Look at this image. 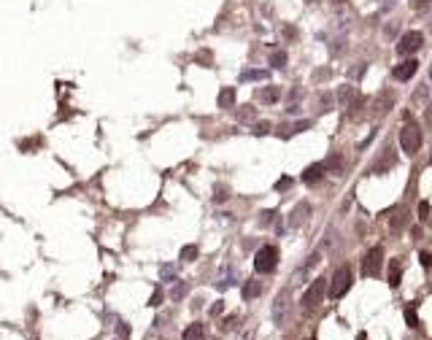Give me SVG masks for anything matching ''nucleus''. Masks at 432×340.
I'll return each mask as SVG.
<instances>
[{
	"instance_id": "nucleus-24",
	"label": "nucleus",
	"mask_w": 432,
	"mask_h": 340,
	"mask_svg": "<svg viewBox=\"0 0 432 340\" xmlns=\"http://www.w3.org/2000/svg\"><path fill=\"white\" fill-rule=\"evenodd\" d=\"M159 273H162V281H176V270H173L170 264H165V267L159 270Z\"/></svg>"
},
{
	"instance_id": "nucleus-12",
	"label": "nucleus",
	"mask_w": 432,
	"mask_h": 340,
	"mask_svg": "<svg viewBox=\"0 0 432 340\" xmlns=\"http://www.w3.org/2000/svg\"><path fill=\"white\" fill-rule=\"evenodd\" d=\"M216 106L219 108H235V86H224L222 92H219V97H216Z\"/></svg>"
},
{
	"instance_id": "nucleus-14",
	"label": "nucleus",
	"mask_w": 432,
	"mask_h": 340,
	"mask_svg": "<svg viewBox=\"0 0 432 340\" xmlns=\"http://www.w3.org/2000/svg\"><path fill=\"white\" fill-rule=\"evenodd\" d=\"M184 340H203L205 338V324H200V321H195V324H189L187 330H184Z\"/></svg>"
},
{
	"instance_id": "nucleus-30",
	"label": "nucleus",
	"mask_w": 432,
	"mask_h": 340,
	"mask_svg": "<svg viewBox=\"0 0 432 340\" xmlns=\"http://www.w3.org/2000/svg\"><path fill=\"white\" fill-rule=\"evenodd\" d=\"M419 262H422V267H432V254L430 251H422V254H419Z\"/></svg>"
},
{
	"instance_id": "nucleus-19",
	"label": "nucleus",
	"mask_w": 432,
	"mask_h": 340,
	"mask_svg": "<svg viewBox=\"0 0 432 340\" xmlns=\"http://www.w3.org/2000/svg\"><path fill=\"white\" fill-rule=\"evenodd\" d=\"M270 73L268 71H243L240 73V81H262V78H268Z\"/></svg>"
},
{
	"instance_id": "nucleus-38",
	"label": "nucleus",
	"mask_w": 432,
	"mask_h": 340,
	"mask_svg": "<svg viewBox=\"0 0 432 340\" xmlns=\"http://www.w3.org/2000/svg\"><path fill=\"white\" fill-rule=\"evenodd\" d=\"M424 122H427V124H430V127H432V106L427 108V111H424Z\"/></svg>"
},
{
	"instance_id": "nucleus-35",
	"label": "nucleus",
	"mask_w": 432,
	"mask_h": 340,
	"mask_svg": "<svg viewBox=\"0 0 432 340\" xmlns=\"http://www.w3.org/2000/svg\"><path fill=\"white\" fill-rule=\"evenodd\" d=\"M233 327H235V316H230V319L222 321V330H233Z\"/></svg>"
},
{
	"instance_id": "nucleus-32",
	"label": "nucleus",
	"mask_w": 432,
	"mask_h": 340,
	"mask_svg": "<svg viewBox=\"0 0 432 340\" xmlns=\"http://www.w3.org/2000/svg\"><path fill=\"white\" fill-rule=\"evenodd\" d=\"M268 132H270V124L268 122H259L257 127H254V135H268Z\"/></svg>"
},
{
	"instance_id": "nucleus-29",
	"label": "nucleus",
	"mask_w": 432,
	"mask_h": 340,
	"mask_svg": "<svg viewBox=\"0 0 432 340\" xmlns=\"http://www.w3.org/2000/svg\"><path fill=\"white\" fill-rule=\"evenodd\" d=\"M419 219H422V222L430 219V203H419Z\"/></svg>"
},
{
	"instance_id": "nucleus-5",
	"label": "nucleus",
	"mask_w": 432,
	"mask_h": 340,
	"mask_svg": "<svg viewBox=\"0 0 432 340\" xmlns=\"http://www.w3.org/2000/svg\"><path fill=\"white\" fill-rule=\"evenodd\" d=\"M381 264H384V249L381 246H373L370 251L362 259V275L365 278H373V275L381 273Z\"/></svg>"
},
{
	"instance_id": "nucleus-42",
	"label": "nucleus",
	"mask_w": 432,
	"mask_h": 340,
	"mask_svg": "<svg viewBox=\"0 0 432 340\" xmlns=\"http://www.w3.org/2000/svg\"><path fill=\"white\" fill-rule=\"evenodd\" d=\"M332 3H343V0H332Z\"/></svg>"
},
{
	"instance_id": "nucleus-22",
	"label": "nucleus",
	"mask_w": 432,
	"mask_h": 340,
	"mask_svg": "<svg viewBox=\"0 0 432 340\" xmlns=\"http://www.w3.org/2000/svg\"><path fill=\"white\" fill-rule=\"evenodd\" d=\"M238 119H240V122H251V119H257V111L251 106H243L238 111Z\"/></svg>"
},
{
	"instance_id": "nucleus-10",
	"label": "nucleus",
	"mask_w": 432,
	"mask_h": 340,
	"mask_svg": "<svg viewBox=\"0 0 432 340\" xmlns=\"http://www.w3.org/2000/svg\"><path fill=\"white\" fill-rule=\"evenodd\" d=\"M327 173L324 168V162H314V165H308V168L303 170V181L305 184H316V181H321V176Z\"/></svg>"
},
{
	"instance_id": "nucleus-6",
	"label": "nucleus",
	"mask_w": 432,
	"mask_h": 340,
	"mask_svg": "<svg viewBox=\"0 0 432 340\" xmlns=\"http://www.w3.org/2000/svg\"><path fill=\"white\" fill-rule=\"evenodd\" d=\"M270 316H273V324L275 327H284L286 319H289V292H278V297H275L273 302V310H270Z\"/></svg>"
},
{
	"instance_id": "nucleus-20",
	"label": "nucleus",
	"mask_w": 432,
	"mask_h": 340,
	"mask_svg": "<svg viewBox=\"0 0 432 340\" xmlns=\"http://www.w3.org/2000/svg\"><path fill=\"white\" fill-rule=\"evenodd\" d=\"M270 65H273V68H284L286 65V51L284 49L273 51V54H270Z\"/></svg>"
},
{
	"instance_id": "nucleus-18",
	"label": "nucleus",
	"mask_w": 432,
	"mask_h": 340,
	"mask_svg": "<svg viewBox=\"0 0 432 340\" xmlns=\"http://www.w3.org/2000/svg\"><path fill=\"white\" fill-rule=\"evenodd\" d=\"M354 97H356V89H354V86H351V84L341 86V92H338V100H341L343 106H349V103L354 100Z\"/></svg>"
},
{
	"instance_id": "nucleus-7",
	"label": "nucleus",
	"mask_w": 432,
	"mask_h": 340,
	"mask_svg": "<svg viewBox=\"0 0 432 340\" xmlns=\"http://www.w3.org/2000/svg\"><path fill=\"white\" fill-rule=\"evenodd\" d=\"M397 165V151L392 146H387L381 151V157L376 159V162L370 165V176H384V173H389L392 168Z\"/></svg>"
},
{
	"instance_id": "nucleus-3",
	"label": "nucleus",
	"mask_w": 432,
	"mask_h": 340,
	"mask_svg": "<svg viewBox=\"0 0 432 340\" xmlns=\"http://www.w3.org/2000/svg\"><path fill=\"white\" fill-rule=\"evenodd\" d=\"M278 264V249L275 246H262L254 254V270L257 273H273Z\"/></svg>"
},
{
	"instance_id": "nucleus-13",
	"label": "nucleus",
	"mask_w": 432,
	"mask_h": 340,
	"mask_svg": "<svg viewBox=\"0 0 432 340\" xmlns=\"http://www.w3.org/2000/svg\"><path fill=\"white\" fill-rule=\"evenodd\" d=\"M308 213H311V205L308 203H300L295 211H292V216H289V227H300L305 219H308Z\"/></svg>"
},
{
	"instance_id": "nucleus-2",
	"label": "nucleus",
	"mask_w": 432,
	"mask_h": 340,
	"mask_svg": "<svg viewBox=\"0 0 432 340\" xmlns=\"http://www.w3.org/2000/svg\"><path fill=\"white\" fill-rule=\"evenodd\" d=\"M351 284H354V275H351V267H349V264L338 267V270H335V275H332V281H330V297H332V300L343 297L346 292L351 289Z\"/></svg>"
},
{
	"instance_id": "nucleus-36",
	"label": "nucleus",
	"mask_w": 432,
	"mask_h": 340,
	"mask_svg": "<svg viewBox=\"0 0 432 340\" xmlns=\"http://www.w3.org/2000/svg\"><path fill=\"white\" fill-rule=\"evenodd\" d=\"M117 335L127 338V335H130V327H127V324H119V327H117Z\"/></svg>"
},
{
	"instance_id": "nucleus-17",
	"label": "nucleus",
	"mask_w": 432,
	"mask_h": 340,
	"mask_svg": "<svg viewBox=\"0 0 432 340\" xmlns=\"http://www.w3.org/2000/svg\"><path fill=\"white\" fill-rule=\"evenodd\" d=\"M405 324L411 327V330H419V313H416V305H408L405 308Z\"/></svg>"
},
{
	"instance_id": "nucleus-37",
	"label": "nucleus",
	"mask_w": 432,
	"mask_h": 340,
	"mask_svg": "<svg viewBox=\"0 0 432 340\" xmlns=\"http://www.w3.org/2000/svg\"><path fill=\"white\" fill-rule=\"evenodd\" d=\"M222 310H224L222 300H219V302H214V305H211V313H214V316H219V313H222Z\"/></svg>"
},
{
	"instance_id": "nucleus-41",
	"label": "nucleus",
	"mask_w": 432,
	"mask_h": 340,
	"mask_svg": "<svg viewBox=\"0 0 432 340\" xmlns=\"http://www.w3.org/2000/svg\"><path fill=\"white\" fill-rule=\"evenodd\" d=\"M430 165H432V151H430Z\"/></svg>"
},
{
	"instance_id": "nucleus-16",
	"label": "nucleus",
	"mask_w": 432,
	"mask_h": 340,
	"mask_svg": "<svg viewBox=\"0 0 432 340\" xmlns=\"http://www.w3.org/2000/svg\"><path fill=\"white\" fill-rule=\"evenodd\" d=\"M262 295V284L259 281H249V284L243 286V300H254Z\"/></svg>"
},
{
	"instance_id": "nucleus-43",
	"label": "nucleus",
	"mask_w": 432,
	"mask_h": 340,
	"mask_svg": "<svg viewBox=\"0 0 432 340\" xmlns=\"http://www.w3.org/2000/svg\"><path fill=\"white\" fill-rule=\"evenodd\" d=\"M311 340H314V338H311Z\"/></svg>"
},
{
	"instance_id": "nucleus-31",
	"label": "nucleus",
	"mask_w": 432,
	"mask_h": 340,
	"mask_svg": "<svg viewBox=\"0 0 432 340\" xmlns=\"http://www.w3.org/2000/svg\"><path fill=\"white\" fill-rule=\"evenodd\" d=\"M227 197H230V192H227L224 187H219V189H216V194H214V200H216V203H224Z\"/></svg>"
},
{
	"instance_id": "nucleus-1",
	"label": "nucleus",
	"mask_w": 432,
	"mask_h": 340,
	"mask_svg": "<svg viewBox=\"0 0 432 340\" xmlns=\"http://www.w3.org/2000/svg\"><path fill=\"white\" fill-rule=\"evenodd\" d=\"M400 146H402V151H405L408 157H413V154L422 149V130H419L413 122L402 124V130H400Z\"/></svg>"
},
{
	"instance_id": "nucleus-40",
	"label": "nucleus",
	"mask_w": 432,
	"mask_h": 340,
	"mask_svg": "<svg viewBox=\"0 0 432 340\" xmlns=\"http://www.w3.org/2000/svg\"><path fill=\"white\" fill-rule=\"evenodd\" d=\"M430 81H432V68H430Z\"/></svg>"
},
{
	"instance_id": "nucleus-33",
	"label": "nucleus",
	"mask_w": 432,
	"mask_h": 340,
	"mask_svg": "<svg viewBox=\"0 0 432 340\" xmlns=\"http://www.w3.org/2000/svg\"><path fill=\"white\" fill-rule=\"evenodd\" d=\"M273 216H275V211H265L262 219H259V224H270V222H273Z\"/></svg>"
},
{
	"instance_id": "nucleus-21",
	"label": "nucleus",
	"mask_w": 432,
	"mask_h": 340,
	"mask_svg": "<svg viewBox=\"0 0 432 340\" xmlns=\"http://www.w3.org/2000/svg\"><path fill=\"white\" fill-rule=\"evenodd\" d=\"M197 254H200L197 246H184V249H181V259H184V262H195Z\"/></svg>"
},
{
	"instance_id": "nucleus-27",
	"label": "nucleus",
	"mask_w": 432,
	"mask_h": 340,
	"mask_svg": "<svg viewBox=\"0 0 432 340\" xmlns=\"http://www.w3.org/2000/svg\"><path fill=\"white\" fill-rule=\"evenodd\" d=\"M292 187V178L289 176H284V178H278V181H275V189H278V192H284V189H289Z\"/></svg>"
},
{
	"instance_id": "nucleus-28",
	"label": "nucleus",
	"mask_w": 432,
	"mask_h": 340,
	"mask_svg": "<svg viewBox=\"0 0 432 340\" xmlns=\"http://www.w3.org/2000/svg\"><path fill=\"white\" fill-rule=\"evenodd\" d=\"M324 168H332V170H341L343 168V162H341V157H330L324 162Z\"/></svg>"
},
{
	"instance_id": "nucleus-34",
	"label": "nucleus",
	"mask_w": 432,
	"mask_h": 340,
	"mask_svg": "<svg viewBox=\"0 0 432 340\" xmlns=\"http://www.w3.org/2000/svg\"><path fill=\"white\" fill-rule=\"evenodd\" d=\"M316 262H319V251H316V254H311V257H308V262H305V270H308V267H314Z\"/></svg>"
},
{
	"instance_id": "nucleus-15",
	"label": "nucleus",
	"mask_w": 432,
	"mask_h": 340,
	"mask_svg": "<svg viewBox=\"0 0 432 340\" xmlns=\"http://www.w3.org/2000/svg\"><path fill=\"white\" fill-rule=\"evenodd\" d=\"M259 103H275V100H278V97H281V86H273V84H270V86H265V89H259Z\"/></svg>"
},
{
	"instance_id": "nucleus-39",
	"label": "nucleus",
	"mask_w": 432,
	"mask_h": 340,
	"mask_svg": "<svg viewBox=\"0 0 432 340\" xmlns=\"http://www.w3.org/2000/svg\"><path fill=\"white\" fill-rule=\"evenodd\" d=\"M413 3H419V5H422V3H430V0H413Z\"/></svg>"
},
{
	"instance_id": "nucleus-26",
	"label": "nucleus",
	"mask_w": 432,
	"mask_h": 340,
	"mask_svg": "<svg viewBox=\"0 0 432 340\" xmlns=\"http://www.w3.org/2000/svg\"><path fill=\"white\" fill-rule=\"evenodd\" d=\"M311 124H314V122H311V119H303V122H297V124H292V132H305V130H308V127H311Z\"/></svg>"
},
{
	"instance_id": "nucleus-23",
	"label": "nucleus",
	"mask_w": 432,
	"mask_h": 340,
	"mask_svg": "<svg viewBox=\"0 0 432 340\" xmlns=\"http://www.w3.org/2000/svg\"><path fill=\"white\" fill-rule=\"evenodd\" d=\"M405 227V211H400L394 219H392V229H402Z\"/></svg>"
},
{
	"instance_id": "nucleus-25",
	"label": "nucleus",
	"mask_w": 432,
	"mask_h": 340,
	"mask_svg": "<svg viewBox=\"0 0 432 340\" xmlns=\"http://www.w3.org/2000/svg\"><path fill=\"white\" fill-rule=\"evenodd\" d=\"M184 295H187V284H176V289L170 292V297H173V300H181Z\"/></svg>"
},
{
	"instance_id": "nucleus-8",
	"label": "nucleus",
	"mask_w": 432,
	"mask_h": 340,
	"mask_svg": "<svg viewBox=\"0 0 432 340\" xmlns=\"http://www.w3.org/2000/svg\"><path fill=\"white\" fill-rule=\"evenodd\" d=\"M422 46H424V36L419 30H411V33H405V36L400 38L397 51H400V54H413V51H419Z\"/></svg>"
},
{
	"instance_id": "nucleus-9",
	"label": "nucleus",
	"mask_w": 432,
	"mask_h": 340,
	"mask_svg": "<svg viewBox=\"0 0 432 340\" xmlns=\"http://www.w3.org/2000/svg\"><path fill=\"white\" fill-rule=\"evenodd\" d=\"M416 71H419V62L416 60H405V62H400V65L392 71V76H394L397 81H408L411 76H416Z\"/></svg>"
},
{
	"instance_id": "nucleus-11",
	"label": "nucleus",
	"mask_w": 432,
	"mask_h": 340,
	"mask_svg": "<svg viewBox=\"0 0 432 340\" xmlns=\"http://www.w3.org/2000/svg\"><path fill=\"white\" fill-rule=\"evenodd\" d=\"M402 281V264L400 259H389V273H387V284L392 286V289H397Z\"/></svg>"
},
{
	"instance_id": "nucleus-4",
	"label": "nucleus",
	"mask_w": 432,
	"mask_h": 340,
	"mask_svg": "<svg viewBox=\"0 0 432 340\" xmlns=\"http://www.w3.org/2000/svg\"><path fill=\"white\" fill-rule=\"evenodd\" d=\"M324 292H327V281H324V278H316L314 284L305 289V295H303V308H305V310L319 308L321 300H324Z\"/></svg>"
}]
</instances>
